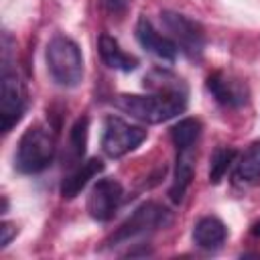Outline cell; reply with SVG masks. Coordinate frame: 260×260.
I'll list each match as a JSON object with an SVG mask.
<instances>
[{"label":"cell","instance_id":"cell-1","mask_svg":"<svg viewBox=\"0 0 260 260\" xmlns=\"http://www.w3.org/2000/svg\"><path fill=\"white\" fill-rule=\"evenodd\" d=\"M116 106L140 122L160 124L179 116L185 110L187 100L179 89H165L150 95H118Z\"/></svg>","mask_w":260,"mask_h":260},{"label":"cell","instance_id":"cell-2","mask_svg":"<svg viewBox=\"0 0 260 260\" xmlns=\"http://www.w3.org/2000/svg\"><path fill=\"white\" fill-rule=\"evenodd\" d=\"M45 59H47V69L53 81L61 87H77L83 79V57L79 51V45L65 37V35H55L45 49Z\"/></svg>","mask_w":260,"mask_h":260},{"label":"cell","instance_id":"cell-3","mask_svg":"<svg viewBox=\"0 0 260 260\" xmlns=\"http://www.w3.org/2000/svg\"><path fill=\"white\" fill-rule=\"evenodd\" d=\"M10 37L2 41V75H0V126L2 132H10L18 124L26 110V91L18 71L10 65Z\"/></svg>","mask_w":260,"mask_h":260},{"label":"cell","instance_id":"cell-4","mask_svg":"<svg viewBox=\"0 0 260 260\" xmlns=\"http://www.w3.org/2000/svg\"><path fill=\"white\" fill-rule=\"evenodd\" d=\"M55 150H57V142L47 126L43 124L28 126L16 146V169L26 175L41 173L53 162Z\"/></svg>","mask_w":260,"mask_h":260},{"label":"cell","instance_id":"cell-5","mask_svg":"<svg viewBox=\"0 0 260 260\" xmlns=\"http://www.w3.org/2000/svg\"><path fill=\"white\" fill-rule=\"evenodd\" d=\"M169 223V211L156 203V201H146L142 205H138L132 215L110 236L108 244L116 246V244H126L132 242L140 236H146L158 228H165Z\"/></svg>","mask_w":260,"mask_h":260},{"label":"cell","instance_id":"cell-6","mask_svg":"<svg viewBox=\"0 0 260 260\" xmlns=\"http://www.w3.org/2000/svg\"><path fill=\"white\" fill-rule=\"evenodd\" d=\"M146 138V130L142 126H134L118 116H108L104 120L102 130V150L110 158H120L142 144Z\"/></svg>","mask_w":260,"mask_h":260},{"label":"cell","instance_id":"cell-7","mask_svg":"<svg viewBox=\"0 0 260 260\" xmlns=\"http://www.w3.org/2000/svg\"><path fill=\"white\" fill-rule=\"evenodd\" d=\"M160 20L165 30L169 32L167 37L173 39V43L189 57H199L203 53L205 47V32L201 28V24L181 12H173V10H162L160 12Z\"/></svg>","mask_w":260,"mask_h":260},{"label":"cell","instance_id":"cell-8","mask_svg":"<svg viewBox=\"0 0 260 260\" xmlns=\"http://www.w3.org/2000/svg\"><path fill=\"white\" fill-rule=\"evenodd\" d=\"M122 185L116 179H100L87 195V211L95 221H108L122 201Z\"/></svg>","mask_w":260,"mask_h":260},{"label":"cell","instance_id":"cell-9","mask_svg":"<svg viewBox=\"0 0 260 260\" xmlns=\"http://www.w3.org/2000/svg\"><path fill=\"white\" fill-rule=\"evenodd\" d=\"M134 32H136V39H138V43H140L142 49H146L148 53H152L154 57H158L162 61H175L179 47L173 43L171 37L158 32L154 28V24L146 16H140L138 18Z\"/></svg>","mask_w":260,"mask_h":260},{"label":"cell","instance_id":"cell-10","mask_svg":"<svg viewBox=\"0 0 260 260\" xmlns=\"http://www.w3.org/2000/svg\"><path fill=\"white\" fill-rule=\"evenodd\" d=\"M193 165H195V146L177 148V165H175V175H173V183L169 189V195L175 203L183 201V197L191 185Z\"/></svg>","mask_w":260,"mask_h":260},{"label":"cell","instance_id":"cell-11","mask_svg":"<svg viewBox=\"0 0 260 260\" xmlns=\"http://www.w3.org/2000/svg\"><path fill=\"white\" fill-rule=\"evenodd\" d=\"M228 238V228L221 219L205 215L193 225V242L201 250H217Z\"/></svg>","mask_w":260,"mask_h":260},{"label":"cell","instance_id":"cell-12","mask_svg":"<svg viewBox=\"0 0 260 260\" xmlns=\"http://www.w3.org/2000/svg\"><path fill=\"white\" fill-rule=\"evenodd\" d=\"M102 169H104V165H102L100 158H89V160L81 162L73 173H69V175L63 179L61 195H63L65 199H73L75 195H79V193L87 187V183H89L93 177H98V175L102 173Z\"/></svg>","mask_w":260,"mask_h":260},{"label":"cell","instance_id":"cell-13","mask_svg":"<svg viewBox=\"0 0 260 260\" xmlns=\"http://www.w3.org/2000/svg\"><path fill=\"white\" fill-rule=\"evenodd\" d=\"M98 49H100L102 61H104L110 69L132 71V69H136V65H138V61H136L132 55H128V53L118 45V41H116L114 37H110V35H106V32L100 37Z\"/></svg>","mask_w":260,"mask_h":260},{"label":"cell","instance_id":"cell-14","mask_svg":"<svg viewBox=\"0 0 260 260\" xmlns=\"http://www.w3.org/2000/svg\"><path fill=\"white\" fill-rule=\"evenodd\" d=\"M207 89L223 106H240L246 102V95L240 89V85L236 81H230L221 73H213L207 77Z\"/></svg>","mask_w":260,"mask_h":260},{"label":"cell","instance_id":"cell-15","mask_svg":"<svg viewBox=\"0 0 260 260\" xmlns=\"http://www.w3.org/2000/svg\"><path fill=\"white\" fill-rule=\"evenodd\" d=\"M234 177L240 183H252L260 179V140L252 142L236 162Z\"/></svg>","mask_w":260,"mask_h":260},{"label":"cell","instance_id":"cell-16","mask_svg":"<svg viewBox=\"0 0 260 260\" xmlns=\"http://www.w3.org/2000/svg\"><path fill=\"white\" fill-rule=\"evenodd\" d=\"M201 134V122L197 118H183L171 128V138L175 148H189L195 146Z\"/></svg>","mask_w":260,"mask_h":260},{"label":"cell","instance_id":"cell-17","mask_svg":"<svg viewBox=\"0 0 260 260\" xmlns=\"http://www.w3.org/2000/svg\"><path fill=\"white\" fill-rule=\"evenodd\" d=\"M236 158V150L228 148V146H219L213 150L211 158H209V181L211 183H219L223 179V175L228 173L230 165Z\"/></svg>","mask_w":260,"mask_h":260},{"label":"cell","instance_id":"cell-18","mask_svg":"<svg viewBox=\"0 0 260 260\" xmlns=\"http://www.w3.org/2000/svg\"><path fill=\"white\" fill-rule=\"evenodd\" d=\"M87 126H89V120L85 116L77 118L75 124L71 126V132H69V146H71V152L75 158H81L83 152H85V144H87Z\"/></svg>","mask_w":260,"mask_h":260},{"label":"cell","instance_id":"cell-19","mask_svg":"<svg viewBox=\"0 0 260 260\" xmlns=\"http://www.w3.org/2000/svg\"><path fill=\"white\" fill-rule=\"evenodd\" d=\"M0 232H2V238H0V248H6V246L10 244V240H12V236L16 234V228H12V223L4 221V223L0 225Z\"/></svg>","mask_w":260,"mask_h":260},{"label":"cell","instance_id":"cell-20","mask_svg":"<svg viewBox=\"0 0 260 260\" xmlns=\"http://www.w3.org/2000/svg\"><path fill=\"white\" fill-rule=\"evenodd\" d=\"M106 6L112 12H124L126 6H128V0H106Z\"/></svg>","mask_w":260,"mask_h":260},{"label":"cell","instance_id":"cell-21","mask_svg":"<svg viewBox=\"0 0 260 260\" xmlns=\"http://www.w3.org/2000/svg\"><path fill=\"white\" fill-rule=\"evenodd\" d=\"M252 234H254V236H260V221H256V223H254V228H252Z\"/></svg>","mask_w":260,"mask_h":260}]
</instances>
